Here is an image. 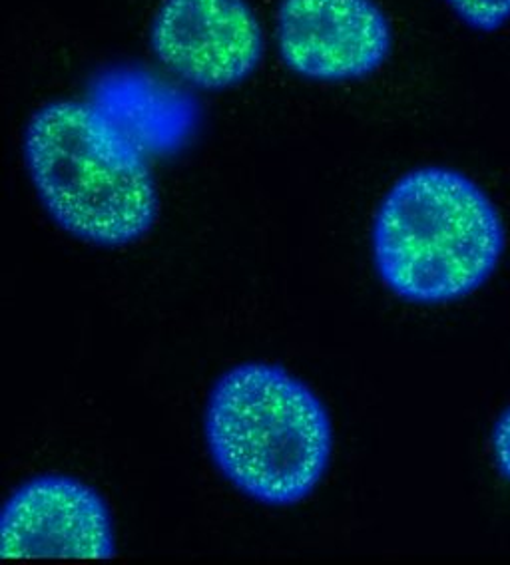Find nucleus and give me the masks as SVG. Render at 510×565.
<instances>
[{"instance_id": "f257e3e1", "label": "nucleus", "mask_w": 510, "mask_h": 565, "mask_svg": "<svg viewBox=\"0 0 510 565\" xmlns=\"http://www.w3.org/2000/svg\"><path fill=\"white\" fill-rule=\"evenodd\" d=\"M24 163L46 213L81 242L124 247L156 223L152 170L132 136L96 104L56 100L34 111Z\"/></svg>"}, {"instance_id": "f03ea898", "label": "nucleus", "mask_w": 510, "mask_h": 565, "mask_svg": "<svg viewBox=\"0 0 510 565\" xmlns=\"http://www.w3.org/2000/svg\"><path fill=\"white\" fill-rule=\"evenodd\" d=\"M507 245L497 205L469 175L427 166L405 173L379 203L371 249L399 299L445 305L477 294Z\"/></svg>"}, {"instance_id": "7ed1b4c3", "label": "nucleus", "mask_w": 510, "mask_h": 565, "mask_svg": "<svg viewBox=\"0 0 510 565\" xmlns=\"http://www.w3.org/2000/svg\"><path fill=\"white\" fill-rule=\"evenodd\" d=\"M205 445L240 494L264 505H296L323 480L333 426L326 404L279 364L242 363L208 396Z\"/></svg>"}, {"instance_id": "20e7f679", "label": "nucleus", "mask_w": 510, "mask_h": 565, "mask_svg": "<svg viewBox=\"0 0 510 565\" xmlns=\"http://www.w3.org/2000/svg\"><path fill=\"white\" fill-rule=\"evenodd\" d=\"M150 46L174 78L200 90L247 81L264 58V32L247 0H163Z\"/></svg>"}, {"instance_id": "39448f33", "label": "nucleus", "mask_w": 510, "mask_h": 565, "mask_svg": "<svg viewBox=\"0 0 510 565\" xmlns=\"http://www.w3.org/2000/svg\"><path fill=\"white\" fill-rule=\"evenodd\" d=\"M276 44L289 71L314 82L368 78L387 62L393 29L373 0H279Z\"/></svg>"}, {"instance_id": "423d86ee", "label": "nucleus", "mask_w": 510, "mask_h": 565, "mask_svg": "<svg viewBox=\"0 0 510 565\" xmlns=\"http://www.w3.org/2000/svg\"><path fill=\"white\" fill-rule=\"evenodd\" d=\"M116 554L113 515L94 488L72 476L44 475L12 492L2 514V557H96Z\"/></svg>"}, {"instance_id": "0eeeda50", "label": "nucleus", "mask_w": 510, "mask_h": 565, "mask_svg": "<svg viewBox=\"0 0 510 565\" xmlns=\"http://www.w3.org/2000/svg\"><path fill=\"white\" fill-rule=\"evenodd\" d=\"M469 29L497 32L510 22V0H445Z\"/></svg>"}, {"instance_id": "6e6552de", "label": "nucleus", "mask_w": 510, "mask_h": 565, "mask_svg": "<svg viewBox=\"0 0 510 565\" xmlns=\"http://www.w3.org/2000/svg\"><path fill=\"white\" fill-rule=\"evenodd\" d=\"M490 448L500 475L510 482V406L500 414L490 435Z\"/></svg>"}]
</instances>
